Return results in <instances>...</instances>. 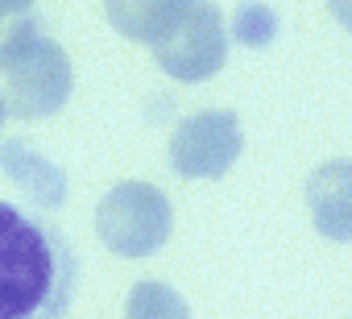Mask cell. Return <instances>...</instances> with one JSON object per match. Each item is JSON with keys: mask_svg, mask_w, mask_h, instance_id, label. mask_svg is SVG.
I'll list each match as a JSON object with an SVG mask.
<instances>
[{"mask_svg": "<svg viewBox=\"0 0 352 319\" xmlns=\"http://www.w3.org/2000/svg\"><path fill=\"white\" fill-rule=\"evenodd\" d=\"M71 58L38 21H21L13 34L0 38V100L9 116L46 120L71 100Z\"/></svg>", "mask_w": 352, "mask_h": 319, "instance_id": "obj_2", "label": "cell"}, {"mask_svg": "<svg viewBox=\"0 0 352 319\" xmlns=\"http://www.w3.org/2000/svg\"><path fill=\"white\" fill-rule=\"evenodd\" d=\"M30 9H34V0H0V25L13 17H25Z\"/></svg>", "mask_w": 352, "mask_h": 319, "instance_id": "obj_12", "label": "cell"}, {"mask_svg": "<svg viewBox=\"0 0 352 319\" xmlns=\"http://www.w3.org/2000/svg\"><path fill=\"white\" fill-rule=\"evenodd\" d=\"M157 67L179 83H204L228 63V30L224 13L212 0H191L187 13L166 30L162 42H153Z\"/></svg>", "mask_w": 352, "mask_h": 319, "instance_id": "obj_4", "label": "cell"}, {"mask_svg": "<svg viewBox=\"0 0 352 319\" xmlns=\"http://www.w3.org/2000/svg\"><path fill=\"white\" fill-rule=\"evenodd\" d=\"M245 149V133L236 112L208 108L183 116L170 133V166L179 179H224Z\"/></svg>", "mask_w": 352, "mask_h": 319, "instance_id": "obj_5", "label": "cell"}, {"mask_svg": "<svg viewBox=\"0 0 352 319\" xmlns=\"http://www.w3.org/2000/svg\"><path fill=\"white\" fill-rule=\"evenodd\" d=\"M0 170H5L17 183V191H25L42 212H50V208H58L67 199V175L25 141H5L0 145Z\"/></svg>", "mask_w": 352, "mask_h": 319, "instance_id": "obj_7", "label": "cell"}, {"mask_svg": "<svg viewBox=\"0 0 352 319\" xmlns=\"http://www.w3.org/2000/svg\"><path fill=\"white\" fill-rule=\"evenodd\" d=\"M75 286L71 241L50 220L0 199V319H63Z\"/></svg>", "mask_w": 352, "mask_h": 319, "instance_id": "obj_1", "label": "cell"}, {"mask_svg": "<svg viewBox=\"0 0 352 319\" xmlns=\"http://www.w3.org/2000/svg\"><path fill=\"white\" fill-rule=\"evenodd\" d=\"M5 120H9V108H5V100H0V129H5Z\"/></svg>", "mask_w": 352, "mask_h": 319, "instance_id": "obj_13", "label": "cell"}, {"mask_svg": "<svg viewBox=\"0 0 352 319\" xmlns=\"http://www.w3.org/2000/svg\"><path fill=\"white\" fill-rule=\"evenodd\" d=\"M170 228H174L170 199L145 179H124L96 204V232L116 257L157 253L170 241Z\"/></svg>", "mask_w": 352, "mask_h": 319, "instance_id": "obj_3", "label": "cell"}, {"mask_svg": "<svg viewBox=\"0 0 352 319\" xmlns=\"http://www.w3.org/2000/svg\"><path fill=\"white\" fill-rule=\"evenodd\" d=\"M307 208L319 236L348 245L352 241V157H331L307 179Z\"/></svg>", "mask_w": 352, "mask_h": 319, "instance_id": "obj_6", "label": "cell"}, {"mask_svg": "<svg viewBox=\"0 0 352 319\" xmlns=\"http://www.w3.org/2000/svg\"><path fill=\"white\" fill-rule=\"evenodd\" d=\"M191 0H104V13L112 21V30L129 42H162L166 30L187 13Z\"/></svg>", "mask_w": 352, "mask_h": 319, "instance_id": "obj_8", "label": "cell"}, {"mask_svg": "<svg viewBox=\"0 0 352 319\" xmlns=\"http://www.w3.org/2000/svg\"><path fill=\"white\" fill-rule=\"evenodd\" d=\"M274 30H278V17H274V9H265V5H241V13H236V38L245 42V46H265L270 38H274Z\"/></svg>", "mask_w": 352, "mask_h": 319, "instance_id": "obj_10", "label": "cell"}, {"mask_svg": "<svg viewBox=\"0 0 352 319\" xmlns=\"http://www.w3.org/2000/svg\"><path fill=\"white\" fill-rule=\"evenodd\" d=\"M327 13L331 21H340V30L352 34V0H327Z\"/></svg>", "mask_w": 352, "mask_h": 319, "instance_id": "obj_11", "label": "cell"}, {"mask_svg": "<svg viewBox=\"0 0 352 319\" xmlns=\"http://www.w3.org/2000/svg\"><path fill=\"white\" fill-rule=\"evenodd\" d=\"M124 319H191V307L174 286H166L157 278H145L129 290Z\"/></svg>", "mask_w": 352, "mask_h": 319, "instance_id": "obj_9", "label": "cell"}]
</instances>
